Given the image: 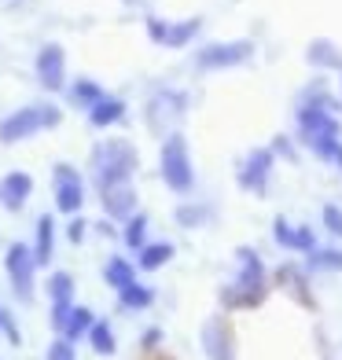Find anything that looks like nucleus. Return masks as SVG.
Listing matches in <instances>:
<instances>
[{"label":"nucleus","instance_id":"nucleus-1","mask_svg":"<svg viewBox=\"0 0 342 360\" xmlns=\"http://www.w3.org/2000/svg\"><path fill=\"white\" fill-rule=\"evenodd\" d=\"M140 166V155H137V147L122 140V136H107L92 147V155H89V176H92V184L96 191L107 188V184H118V180H133Z\"/></svg>","mask_w":342,"mask_h":360},{"label":"nucleus","instance_id":"nucleus-3","mask_svg":"<svg viewBox=\"0 0 342 360\" xmlns=\"http://www.w3.org/2000/svg\"><path fill=\"white\" fill-rule=\"evenodd\" d=\"M239 261H243V269L236 276V283H228L221 290V298L232 309H254L265 298V269H262V257H258L254 250H247V247L239 250Z\"/></svg>","mask_w":342,"mask_h":360},{"label":"nucleus","instance_id":"nucleus-20","mask_svg":"<svg viewBox=\"0 0 342 360\" xmlns=\"http://www.w3.org/2000/svg\"><path fill=\"white\" fill-rule=\"evenodd\" d=\"M92 309L89 305H70V313H67V323H63V331H59V338H67V342H77V338H85L89 335V327H92Z\"/></svg>","mask_w":342,"mask_h":360},{"label":"nucleus","instance_id":"nucleus-32","mask_svg":"<svg viewBox=\"0 0 342 360\" xmlns=\"http://www.w3.org/2000/svg\"><path fill=\"white\" fill-rule=\"evenodd\" d=\"M313 147H317L324 158H331V162H338V166H342V147L335 143V136H328V140H313Z\"/></svg>","mask_w":342,"mask_h":360},{"label":"nucleus","instance_id":"nucleus-35","mask_svg":"<svg viewBox=\"0 0 342 360\" xmlns=\"http://www.w3.org/2000/svg\"><path fill=\"white\" fill-rule=\"evenodd\" d=\"M158 342H162V331H148V335H144V346H158Z\"/></svg>","mask_w":342,"mask_h":360},{"label":"nucleus","instance_id":"nucleus-33","mask_svg":"<svg viewBox=\"0 0 342 360\" xmlns=\"http://www.w3.org/2000/svg\"><path fill=\"white\" fill-rule=\"evenodd\" d=\"M0 335H8L11 346H23V335H19V323H15V316L4 309V323H0Z\"/></svg>","mask_w":342,"mask_h":360},{"label":"nucleus","instance_id":"nucleus-12","mask_svg":"<svg viewBox=\"0 0 342 360\" xmlns=\"http://www.w3.org/2000/svg\"><path fill=\"white\" fill-rule=\"evenodd\" d=\"M181 110H184V96L162 92L148 103V125L155 129V133H166V125H173L177 118H181Z\"/></svg>","mask_w":342,"mask_h":360},{"label":"nucleus","instance_id":"nucleus-11","mask_svg":"<svg viewBox=\"0 0 342 360\" xmlns=\"http://www.w3.org/2000/svg\"><path fill=\"white\" fill-rule=\"evenodd\" d=\"M195 30H199V19H188V22H162V19H148V34L151 41L166 44V48H181L195 37Z\"/></svg>","mask_w":342,"mask_h":360},{"label":"nucleus","instance_id":"nucleus-24","mask_svg":"<svg viewBox=\"0 0 342 360\" xmlns=\"http://www.w3.org/2000/svg\"><path fill=\"white\" fill-rule=\"evenodd\" d=\"M89 346L100 353V356H114V349H118V338H114V327H110V320H92V327H89Z\"/></svg>","mask_w":342,"mask_h":360},{"label":"nucleus","instance_id":"nucleus-5","mask_svg":"<svg viewBox=\"0 0 342 360\" xmlns=\"http://www.w3.org/2000/svg\"><path fill=\"white\" fill-rule=\"evenodd\" d=\"M52 199L63 217H74L85 210V176H81L77 166H70V162L52 166Z\"/></svg>","mask_w":342,"mask_h":360},{"label":"nucleus","instance_id":"nucleus-13","mask_svg":"<svg viewBox=\"0 0 342 360\" xmlns=\"http://www.w3.org/2000/svg\"><path fill=\"white\" fill-rule=\"evenodd\" d=\"M56 217L52 214H41L37 217V228H34V243H30V250H34V261L37 269H48L56 257Z\"/></svg>","mask_w":342,"mask_h":360},{"label":"nucleus","instance_id":"nucleus-15","mask_svg":"<svg viewBox=\"0 0 342 360\" xmlns=\"http://www.w3.org/2000/svg\"><path fill=\"white\" fill-rule=\"evenodd\" d=\"M85 114H89V125H92V129H110V125H118V122L125 118V100L103 92Z\"/></svg>","mask_w":342,"mask_h":360},{"label":"nucleus","instance_id":"nucleus-34","mask_svg":"<svg viewBox=\"0 0 342 360\" xmlns=\"http://www.w3.org/2000/svg\"><path fill=\"white\" fill-rule=\"evenodd\" d=\"M324 224L331 236H342V210L338 206H324Z\"/></svg>","mask_w":342,"mask_h":360},{"label":"nucleus","instance_id":"nucleus-8","mask_svg":"<svg viewBox=\"0 0 342 360\" xmlns=\"http://www.w3.org/2000/svg\"><path fill=\"white\" fill-rule=\"evenodd\" d=\"M100 206H103V214H107L110 221H129V217L140 210L133 180H118V184L100 188Z\"/></svg>","mask_w":342,"mask_h":360},{"label":"nucleus","instance_id":"nucleus-10","mask_svg":"<svg viewBox=\"0 0 342 360\" xmlns=\"http://www.w3.org/2000/svg\"><path fill=\"white\" fill-rule=\"evenodd\" d=\"M30 195H34V176L26 169H11V173L0 176V206H4L8 214H19L30 202Z\"/></svg>","mask_w":342,"mask_h":360},{"label":"nucleus","instance_id":"nucleus-6","mask_svg":"<svg viewBox=\"0 0 342 360\" xmlns=\"http://www.w3.org/2000/svg\"><path fill=\"white\" fill-rule=\"evenodd\" d=\"M158 166H162V180H166V188L173 191H188L195 184V173H191V155H188V143L181 133H173L162 140V158H158Z\"/></svg>","mask_w":342,"mask_h":360},{"label":"nucleus","instance_id":"nucleus-29","mask_svg":"<svg viewBox=\"0 0 342 360\" xmlns=\"http://www.w3.org/2000/svg\"><path fill=\"white\" fill-rule=\"evenodd\" d=\"M44 360H77L74 342H67V338H59V335H56V342L44 349Z\"/></svg>","mask_w":342,"mask_h":360},{"label":"nucleus","instance_id":"nucleus-2","mask_svg":"<svg viewBox=\"0 0 342 360\" xmlns=\"http://www.w3.org/2000/svg\"><path fill=\"white\" fill-rule=\"evenodd\" d=\"M63 122V110L56 103H26V107H15L11 114L0 118V143H23L37 133H48V129H59Z\"/></svg>","mask_w":342,"mask_h":360},{"label":"nucleus","instance_id":"nucleus-23","mask_svg":"<svg viewBox=\"0 0 342 360\" xmlns=\"http://www.w3.org/2000/svg\"><path fill=\"white\" fill-rule=\"evenodd\" d=\"M170 257H173V243H144L137 250V265H140V272H155V269L166 265Z\"/></svg>","mask_w":342,"mask_h":360},{"label":"nucleus","instance_id":"nucleus-9","mask_svg":"<svg viewBox=\"0 0 342 360\" xmlns=\"http://www.w3.org/2000/svg\"><path fill=\"white\" fill-rule=\"evenodd\" d=\"M199 338H203V353H206L210 360H236V338H232V327H228V320L210 316V320L203 323Z\"/></svg>","mask_w":342,"mask_h":360},{"label":"nucleus","instance_id":"nucleus-25","mask_svg":"<svg viewBox=\"0 0 342 360\" xmlns=\"http://www.w3.org/2000/svg\"><path fill=\"white\" fill-rule=\"evenodd\" d=\"M151 302H155V290H151V287H144V283H137V280L118 290V305L129 309V313H137V309H148Z\"/></svg>","mask_w":342,"mask_h":360},{"label":"nucleus","instance_id":"nucleus-22","mask_svg":"<svg viewBox=\"0 0 342 360\" xmlns=\"http://www.w3.org/2000/svg\"><path fill=\"white\" fill-rule=\"evenodd\" d=\"M272 169V155L269 151H254L247 169H243V188H254V191H265V176Z\"/></svg>","mask_w":342,"mask_h":360},{"label":"nucleus","instance_id":"nucleus-27","mask_svg":"<svg viewBox=\"0 0 342 360\" xmlns=\"http://www.w3.org/2000/svg\"><path fill=\"white\" fill-rule=\"evenodd\" d=\"M280 287H291V290H295L302 305L313 302V298H309V290H305V272H302L298 265H284V269H280Z\"/></svg>","mask_w":342,"mask_h":360},{"label":"nucleus","instance_id":"nucleus-7","mask_svg":"<svg viewBox=\"0 0 342 360\" xmlns=\"http://www.w3.org/2000/svg\"><path fill=\"white\" fill-rule=\"evenodd\" d=\"M34 74L41 81L44 92H63L67 89V52H63V44H44L37 59H34Z\"/></svg>","mask_w":342,"mask_h":360},{"label":"nucleus","instance_id":"nucleus-19","mask_svg":"<svg viewBox=\"0 0 342 360\" xmlns=\"http://www.w3.org/2000/svg\"><path fill=\"white\" fill-rule=\"evenodd\" d=\"M48 302H52V309H67V305H74V276L70 272H52L48 276Z\"/></svg>","mask_w":342,"mask_h":360},{"label":"nucleus","instance_id":"nucleus-30","mask_svg":"<svg viewBox=\"0 0 342 360\" xmlns=\"http://www.w3.org/2000/svg\"><path fill=\"white\" fill-rule=\"evenodd\" d=\"M206 221V210L203 206H181L177 210V224H184V228H195V224H203Z\"/></svg>","mask_w":342,"mask_h":360},{"label":"nucleus","instance_id":"nucleus-16","mask_svg":"<svg viewBox=\"0 0 342 360\" xmlns=\"http://www.w3.org/2000/svg\"><path fill=\"white\" fill-rule=\"evenodd\" d=\"M298 118H302V129H305L309 143H313V140H328V136H335V133H338V122H331L328 114L317 110V107H305V110L298 114Z\"/></svg>","mask_w":342,"mask_h":360},{"label":"nucleus","instance_id":"nucleus-26","mask_svg":"<svg viewBox=\"0 0 342 360\" xmlns=\"http://www.w3.org/2000/svg\"><path fill=\"white\" fill-rule=\"evenodd\" d=\"M122 224H125L122 228V243L129 250H140L144 243H148V214H140V210H137V214L129 221H122Z\"/></svg>","mask_w":342,"mask_h":360},{"label":"nucleus","instance_id":"nucleus-18","mask_svg":"<svg viewBox=\"0 0 342 360\" xmlns=\"http://www.w3.org/2000/svg\"><path fill=\"white\" fill-rule=\"evenodd\" d=\"M100 96H103V85H100V81H92V77H77V81H70V85H67V100L77 110H89L96 100H100Z\"/></svg>","mask_w":342,"mask_h":360},{"label":"nucleus","instance_id":"nucleus-36","mask_svg":"<svg viewBox=\"0 0 342 360\" xmlns=\"http://www.w3.org/2000/svg\"><path fill=\"white\" fill-rule=\"evenodd\" d=\"M0 323H4V305H0Z\"/></svg>","mask_w":342,"mask_h":360},{"label":"nucleus","instance_id":"nucleus-4","mask_svg":"<svg viewBox=\"0 0 342 360\" xmlns=\"http://www.w3.org/2000/svg\"><path fill=\"white\" fill-rule=\"evenodd\" d=\"M4 272H8V283L15 290V298L23 305L34 302L37 294V261H34V250L30 243H11L4 250Z\"/></svg>","mask_w":342,"mask_h":360},{"label":"nucleus","instance_id":"nucleus-31","mask_svg":"<svg viewBox=\"0 0 342 360\" xmlns=\"http://www.w3.org/2000/svg\"><path fill=\"white\" fill-rule=\"evenodd\" d=\"M85 236H89V221L81 217V214H74L70 224H67V239L74 243V247H81V243H85Z\"/></svg>","mask_w":342,"mask_h":360},{"label":"nucleus","instance_id":"nucleus-17","mask_svg":"<svg viewBox=\"0 0 342 360\" xmlns=\"http://www.w3.org/2000/svg\"><path fill=\"white\" fill-rule=\"evenodd\" d=\"M272 232H276V239L284 243V247H291V250H317V243H313V228H291L284 217H276V224H272Z\"/></svg>","mask_w":342,"mask_h":360},{"label":"nucleus","instance_id":"nucleus-14","mask_svg":"<svg viewBox=\"0 0 342 360\" xmlns=\"http://www.w3.org/2000/svg\"><path fill=\"white\" fill-rule=\"evenodd\" d=\"M251 59V44L247 41H236V44H210L199 52V67H236V63Z\"/></svg>","mask_w":342,"mask_h":360},{"label":"nucleus","instance_id":"nucleus-21","mask_svg":"<svg viewBox=\"0 0 342 360\" xmlns=\"http://www.w3.org/2000/svg\"><path fill=\"white\" fill-rule=\"evenodd\" d=\"M103 280H107V287H114V290H122V287H129L137 280V265L129 257H107V265H103Z\"/></svg>","mask_w":342,"mask_h":360},{"label":"nucleus","instance_id":"nucleus-28","mask_svg":"<svg viewBox=\"0 0 342 360\" xmlns=\"http://www.w3.org/2000/svg\"><path fill=\"white\" fill-rule=\"evenodd\" d=\"M309 269L338 272L342 269V250H309Z\"/></svg>","mask_w":342,"mask_h":360}]
</instances>
